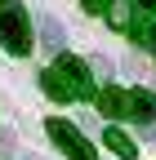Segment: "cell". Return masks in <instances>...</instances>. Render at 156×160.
I'll return each instance as SVG.
<instances>
[{"instance_id":"obj_5","label":"cell","mask_w":156,"mask_h":160,"mask_svg":"<svg viewBox=\"0 0 156 160\" xmlns=\"http://www.w3.org/2000/svg\"><path fill=\"white\" fill-rule=\"evenodd\" d=\"M107 18H112V27L116 31H134V5L129 0H107V9H103Z\"/></svg>"},{"instance_id":"obj_6","label":"cell","mask_w":156,"mask_h":160,"mask_svg":"<svg viewBox=\"0 0 156 160\" xmlns=\"http://www.w3.org/2000/svg\"><path fill=\"white\" fill-rule=\"evenodd\" d=\"M98 111H103L107 120H116V116H125V89H116V85H107V89L98 93Z\"/></svg>"},{"instance_id":"obj_8","label":"cell","mask_w":156,"mask_h":160,"mask_svg":"<svg viewBox=\"0 0 156 160\" xmlns=\"http://www.w3.org/2000/svg\"><path fill=\"white\" fill-rule=\"evenodd\" d=\"M40 45L45 49H63V22H54V18H45V22H40Z\"/></svg>"},{"instance_id":"obj_10","label":"cell","mask_w":156,"mask_h":160,"mask_svg":"<svg viewBox=\"0 0 156 160\" xmlns=\"http://www.w3.org/2000/svg\"><path fill=\"white\" fill-rule=\"evenodd\" d=\"M9 151H13V138H9V133H0V160H5Z\"/></svg>"},{"instance_id":"obj_4","label":"cell","mask_w":156,"mask_h":160,"mask_svg":"<svg viewBox=\"0 0 156 160\" xmlns=\"http://www.w3.org/2000/svg\"><path fill=\"white\" fill-rule=\"evenodd\" d=\"M125 116H134V120H152V116H156V93H147V89L125 93Z\"/></svg>"},{"instance_id":"obj_12","label":"cell","mask_w":156,"mask_h":160,"mask_svg":"<svg viewBox=\"0 0 156 160\" xmlns=\"http://www.w3.org/2000/svg\"><path fill=\"white\" fill-rule=\"evenodd\" d=\"M138 5H143V9H156V0H138Z\"/></svg>"},{"instance_id":"obj_1","label":"cell","mask_w":156,"mask_h":160,"mask_svg":"<svg viewBox=\"0 0 156 160\" xmlns=\"http://www.w3.org/2000/svg\"><path fill=\"white\" fill-rule=\"evenodd\" d=\"M40 85H45V93L54 98V102H81V98L94 93L85 62H81V58H71V53H58V62L40 76Z\"/></svg>"},{"instance_id":"obj_7","label":"cell","mask_w":156,"mask_h":160,"mask_svg":"<svg viewBox=\"0 0 156 160\" xmlns=\"http://www.w3.org/2000/svg\"><path fill=\"white\" fill-rule=\"evenodd\" d=\"M103 142H107V147H112L116 156H121V160H134V156H138V147H134V138H129V133H121L116 125H112V129L103 133Z\"/></svg>"},{"instance_id":"obj_3","label":"cell","mask_w":156,"mask_h":160,"mask_svg":"<svg viewBox=\"0 0 156 160\" xmlns=\"http://www.w3.org/2000/svg\"><path fill=\"white\" fill-rule=\"evenodd\" d=\"M49 138L67 160H94V147L85 142V133L76 125H67V120H49Z\"/></svg>"},{"instance_id":"obj_11","label":"cell","mask_w":156,"mask_h":160,"mask_svg":"<svg viewBox=\"0 0 156 160\" xmlns=\"http://www.w3.org/2000/svg\"><path fill=\"white\" fill-rule=\"evenodd\" d=\"M143 40L152 45V53H156V22H147V31H143Z\"/></svg>"},{"instance_id":"obj_2","label":"cell","mask_w":156,"mask_h":160,"mask_svg":"<svg viewBox=\"0 0 156 160\" xmlns=\"http://www.w3.org/2000/svg\"><path fill=\"white\" fill-rule=\"evenodd\" d=\"M0 45H5L9 53H31V27H27V9L13 5V0H5L0 5Z\"/></svg>"},{"instance_id":"obj_9","label":"cell","mask_w":156,"mask_h":160,"mask_svg":"<svg viewBox=\"0 0 156 160\" xmlns=\"http://www.w3.org/2000/svg\"><path fill=\"white\" fill-rule=\"evenodd\" d=\"M81 9H85V13H103V9H107V0H81Z\"/></svg>"}]
</instances>
